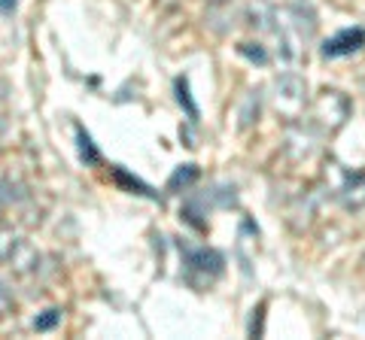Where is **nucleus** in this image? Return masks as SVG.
<instances>
[{
  "label": "nucleus",
  "instance_id": "11",
  "mask_svg": "<svg viewBox=\"0 0 365 340\" xmlns=\"http://www.w3.org/2000/svg\"><path fill=\"white\" fill-rule=\"evenodd\" d=\"M165 4H177V0H165Z\"/></svg>",
  "mask_w": 365,
  "mask_h": 340
},
{
  "label": "nucleus",
  "instance_id": "9",
  "mask_svg": "<svg viewBox=\"0 0 365 340\" xmlns=\"http://www.w3.org/2000/svg\"><path fill=\"white\" fill-rule=\"evenodd\" d=\"M6 203H13V183H9V179H0V213H4Z\"/></svg>",
  "mask_w": 365,
  "mask_h": 340
},
{
  "label": "nucleus",
  "instance_id": "5",
  "mask_svg": "<svg viewBox=\"0 0 365 340\" xmlns=\"http://www.w3.org/2000/svg\"><path fill=\"white\" fill-rule=\"evenodd\" d=\"M341 201H344L347 207H353V210L365 207V174H356V176L347 179V186L341 188Z\"/></svg>",
  "mask_w": 365,
  "mask_h": 340
},
{
  "label": "nucleus",
  "instance_id": "1",
  "mask_svg": "<svg viewBox=\"0 0 365 340\" xmlns=\"http://www.w3.org/2000/svg\"><path fill=\"white\" fill-rule=\"evenodd\" d=\"M307 107V85L299 73H283L274 83V110L283 119H299Z\"/></svg>",
  "mask_w": 365,
  "mask_h": 340
},
{
  "label": "nucleus",
  "instance_id": "6",
  "mask_svg": "<svg viewBox=\"0 0 365 340\" xmlns=\"http://www.w3.org/2000/svg\"><path fill=\"white\" fill-rule=\"evenodd\" d=\"M19 240V234L13 228H6V225H0V265H6L9 253H13V246Z\"/></svg>",
  "mask_w": 365,
  "mask_h": 340
},
{
  "label": "nucleus",
  "instance_id": "3",
  "mask_svg": "<svg viewBox=\"0 0 365 340\" xmlns=\"http://www.w3.org/2000/svg\"><path fill=\"white\" fill-rule=\"evenodd\" d=\"M40 262H43L40 249L34 243H28L25 237H19L16 246H13V253H9V258H6V267L13 270V274H19V277H31V274H37Z\"/></svg>",
  "mask_w": 365,
  "mask_h": 340
},
{
  "label": "nucleus",
  "instance_id": "4",
  "mask_svg": "<svg viewBox=\"0 0 365 340\" xmlns=\"http://www.w3.org/2000/svg\"><path fill=\"white\" fill-rule=\"evenodd\" d=\"M365 46V31L362 28H347V31H338L332 40H326L323 55L326 58H344V55L356 52Z\"/></svg>",
  "mask_w": 365,
  "mask_h": 340
},
{
  "label": "nucleus",
  "instance_id": "10",
  "mask_svg": "<svg viewBox=\"0 0 365 340\" xmlns=\"http://www.w3.org/2000/svg\"><path fill=\"white\" fill-rule=\"evenodd\" d=\"M19 6V0H0V16H13Z\"/></svg>",
  "mask_w": 365,
  "mask_h": 340
},
{
  "label": "nucleus",
  "instance_id": "7",
  "mask_svg": "<svg viewBox=\"0 0 365 340\" xmlns=\"http://www.w3.org/2000/svg\"><path fill=\"white\" fill-rule=\"evenodd\" d=\"M58 319H61V310H46L43 316L34 319V328H37V331H49V328L58 325Z\"/></svg>",
  "mask_w": 365,
  "mask_h": 340
},
{
  "label": "nucleus",
  "instance_id": "2",
  "mask_svg": "<svg viewBox=\"0 0 365 340\" xmlns=\"http://www.w3.org/2000/svg\"><path fill=\"white\" fill-rule=\"evenodd\" d=\"M186 274L195 286H207L222 274V255L213 249H189L186 253Z\"/></svg>",
  "mask_w": 365,
  "mask_h": 340
},
{
  "label": "nucleus",
  "instance_id": "8",
  "mask_svg": "<svg viewBox=\"0 0 365 340\" xmlns=\"http://www.w3.org/2000/svg\"><path fill=\"white\" fill-rule=\"evenodd\" d=\"M13 292L6 289V282H0V319H6L9 313H13Z\"/></svg>",
  "mask_w": 365,
  "mask_h": 340
}]
</instances>
